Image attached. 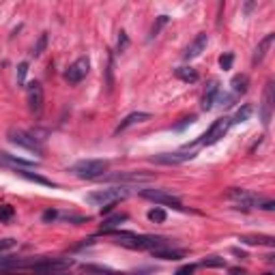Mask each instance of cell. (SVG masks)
Wrapping results in <instances>:
<instances>
[{
    "mask_svg": "<svg viewBox=\"0 0 275 275\" xmlns=\"http://www.w3.org/2000/svg\"><path fill=\"white\" fill-rule=\"evenodd\" d=\"M239 241L245 243V245H269V247H273L275 245V239L273 237H239Z\"/></svg>",
    "mask_w": 275,
    "mask_h": 275,
    "instance_id": "ffe728a7",
    "label": "cell"
},
{
    "mask_svg": "<svg viewBox=\"0 0 275 275\" xmlns=\"http://www.w3.org/2000/svg\"><path fill=\"white\" fill-rule=\"evenodd\" d=\"M230 275H245V271H241V269H232Z\"/></svg>",
    "mask_w": 275,
    "mask_h": 275,
    "instance_id": "ab89813d",
    "label": "cell"
},
{
    "mask_svg": "<svg viewBox=\"0 0 275 275\" xmlns=\"http://www.w3.org/2000/svg\"><path fill=\"white\" fill-rule=\"evenodd\" d=\"M215 103H219L221 108H228V105H232V95H226V92H221V91H219L217 101H215Z\"/></svg>",
    "mask_w": 275,
    "mask_h": 275,
    "instance_id": "1f68e13d",
    "label": "cell"
},
{
    "mask_svg": "<svg viewBox=\"0 0 275 275\" xmlns=\"http://www.w3.org/2000/svg\"><path fill=\"white\" fill-rule=\"evenodd\" d=\"M26 89H28V108H31V112L39 114L41 108H43V89H41L39 82H31Z\"/></svg>",
    "mask_w": 275,
    "mask_h": 275,
    "instance_id": "7c38bea8",
    "label": "cell"
},
{
    "mask_svg": "<svg viewBox=\"0 0 275 275\" xmlns=\"http://www.w3.org/2000/svg\"><path fill=\"white\" fill-rule=\"evenodd\" d=\"M15 174H17V177H22V179H26V181H31V183H39V185H45V187H56V183H52L50 179L41 177V174H37V172L24 170V168H20V170H15Z\"/></svg>",
    "mask_w": 275,
    "mask_h": 275,
    "instance_id": "e0dca14e",
    "label": "cell"
},
{
    "mask_svg": "<svg viewBox=\"0 0 275 275\" xmlns=\"http://www.w3.org/2000/svg\"><path fill=\"white\" fill-rule=\"evenodd\" d=\"M15 243H17L15 239H0V251H2V249H9V247H13Z\"/></svg>",
    "mask_w": 275,
    "mask_h": 275,
    "instance_id": "8d00e7d4",
    "label": "cell"
},
{
    "mask_svg": "<svg viewBox=\"0 0 275 275\" xmlns=\"http://www.w3.org/2000/svg\"><path fill=\"white\" fill-rule=\"evenodd\" d=\"M89 69H91V61L86 56H82L73 62V65H69V69L65 71V80L69 84H80V82L89 75Z\"/></svg>",
    "mask_w": 275,
    "mask_h": 275,
    "instance_id": "52a82bcc",
    "label": "cell"
},
{
    "mask_svg": "<svg viewBox=\"0 0 275 275\" xmlns=\"http://www.w3.org/2000/svg\"><path fill=\"white\" fill-rule=\"evenodd\" d=\"M258 209H265V211H273V209H275V202H273V200H260Z\"/></svg>",
    "mask_w": 275,
    "mask_h": 275,
    "instance_id": "74e56055",
    "label": "cell"
},
{
    "mask_svg": "<svg viewBox=\"0 0 275 275\" xmlns=\"http://www.w3.org/2000/svg\"><path fill=\"white\" fill-rule=\"evenodd\" d=\"M273 105H275L273 82H267V86H265V95H262V105H260V121H262V125H265V129H267L269 125H271Z\"/></svg>",
    "mask_w": 275,
    "mask_h": 275,
    "instance_id": "9c48e42d",
    "label": "cell"
},
{
    "mask_svg": "<svg viewBox=\"0 0 275 275\" xmlns=\"http://www.w3.org/2000/svg\"><path fill=\"white\" fill-rule=\"evenodd\" d=\"M153 179L155 174H149V172H112V174H103L101 177V181H105V183H121V185L149 183Z\"/></svg>",
    "mask_w": 275,
    "mask_h": 275,
    "instance_id": "277c9868",
    "label": "cell"
},
{
    "mask_svg": "<svg viewBox=\"0 0 275 275\" xmlns=\"http://www.w3.org/2000/svg\"><path fill=\"white\" fill-rule=\"evenodd\" d=\"M168 22H170V17H168V15H159V17H157V22L153 24V28H151V37H157V34L161 32V28L166 26Z\"/></svg>",
    "mask_w": 275,
    "mask_h": 275,
    "instance_id": "83f0119b",
    "label": "cell"
},
{
    "mask_svg": "<svg viewBox=\"0 0 275 275\" xmlns=\"http://www.w3.org/2000/svg\"><path fill=\"white\" fill-rule=\"evenodd\" d=\"M217 95H219V82L217 80H211L209 86H207V92H204V97H202V110H204V112H209V110L215 105V101H217Z\"/></svg>",
    "mask_w": 275,
    "mask_h": 275,
    "instance_id": "2e32d148",
    "label": "cell"
},
{
    "mask_svg": "<svg viewBox=\"0 0 275 275\" xmlns=\"http://www.w3.org/2000/svg\"><path fill=\"white\" fill-rule=\"evenodd\" d=\"M196 121V116H189V119H183V122H181V125H177V129L181 131V129H185L187 125H191V122Z\"/></svg>",
    "mask_w": 275,
    "mask_h": 275,
    "instance_id": "f35d334b",
    "label": "cell"
},
{
    "mask_svg": "<svg viewBox=\"0 0 275 275\" xmlns=\"http://www.w3.org/2000/svg\"><path fill=\"white\" fill-rule=\"evenodd\" d=\"M122 221H127V213H116L112 215V217H108L103 221V228H101V232H108V230H114L116 226H121Z\"/></svg>",
    "mask_w": 275,
    "mask_h": 275,
    "instance_id": "7402d4cb",
    "label": "cell"
},
{
    "mask_svg": "<svg viewBox=\"0 0 275 275\" xmlns=\"http://www.w3.org/2000/svg\"><path fill=\"white\" fill-rule=\"evenodd\" d=\"M194 153H161V155H153L151 161L153 163H159V166H177V163H185L189 159H194Z\"/></svg>",
    "mask_w": 275,
    "mask_h": 275,
    "instance_id": "30bf717a",
    "label": "cell"
},
{
    "mask_svg": "<svg viewBox=\"0 0 275 275\" xmlns=\"http://www.w3.org/2000/svg\"><path fill=\"white\" fill-rule=\"evenodd\" d=\"M273 41H275V32H269L265 39L260 41L258 45H256V50H254V56H251V65H258V62L265 61V56H267V52L269 48L273 45Z\"/></svg>",
    "mask_w": 275,
    "mask_h": 275,
    "instance_id": "9a60e30c",
    "label": "cell"
},
{
    "mask_svg": "<svg viewBox=\"0 0 275 275\" xmlns=\"http://www.w3.org/2000/svg\"><path fill=\"white\" fill-rule=\"evenodd\" d=\"M230 86H232V91H235V95H243V92H247L249 78L245 73L235 75V78H232V82H230Z\"/></svg>",
    "mask_w": 275,
    "mask_h": 275,
    "instance_id": "d6986e66",
    "label": "cell"
},
{
    "mask_svg": "<svg viewBox=\"0 0 275 275\" xmlns=\"http://www.w3.org/2000/svg\"><path fill=\"white\" fill-rule=\"evenodd\" d=\"M140 196L146 198V200H151V202H155V204L172 207L174 211H185V207L181 204L179 198H174L172 194H168V191H163V189H142L140 191Z\"/></svg>",
    "mask_w": 275,
    "mask_h": 275,
    "instance_id": "8992f818",
    "label": "cell"
},
{
    "mask_svg": "<svg viewBox=\"0 0 275 275\" xmlns=\"http://www.w3.org/2000/svg\"><path fill=\"white\" fill-rule=\"evenodd\" d=\"M56 217H58V213H56L54 209H48V211H43V215H41V219H43V221H54Z\"/></svg>",
    "mask_w": 275,
    "mask_h": 275,
    "instance_id": "836d02e7",
    "label": "cell"
},
{
    "mask_svg": "<svg viewBox=\"0 0 275 275\" xmlns=\"http://www.w3.org/2000/svg\"><path fill=\"white\" fill-rule=\"evenodd\" d=\"M151 254L155 256V258H159V260H181L183 258V251L181 249H168V247H159V249H153Z\"/></svg>",
    "mask_w": 275,
    "mask_h": 275,
    "instance_id": "ac0fdd59",
    "label": "cell"
},
{
    "mask_svg": "<svg viewBox=\"0 0 275 275\" xmlns=\"http://www.w3.org/2000/svg\"><path fill=\"white\" fill-rule=\"evenodd\" d=\"M0 168H13V170H20V168H37V163L31 161V159H22V157H15V155H9L4 151H0Z\"/></svg>",
    "mask_w": 275,
    "mask_h": 275,
    "instance_id": "4fadbf2b",
    "label": "cell"
},
{
    "mask_svg": "<svg viewBox=\"0 0 275 275\" xmlns=\"http://www.w3.org/2000/svg\"><path fill=\"white\" fill-rule=\"evenodd\" d=\"M265 275H273V273H265Z\"/></svg>",
    "mask_w": 275,
    "mask_h": 275,
    "instance_id": "60d3db41",
    "label": "cell"
},
{
    "mask_svg": "<svg viewBox=\"0 0 275 275\" xmlns=\"http://www.w3.org/2000/svg\"><path fill=\"white\" fill-rule=\"evenodd\" d=\"M207 43H209V34H207V32H200V34H198V37L185 48V52H183V61H194V58H198V56H200L202 52H204V48H207Z\"/></svg>",
    "mask_w": 275,
    "mask_h": 275,
    "instance_id": "8fae6325",
    "label": "cell"
},
{
    "mask_svg": "<svg viewBox=\"0 0 275 275\" xmlns=\"http://www.w3.org/2000/svg\"><path fill=\"white\" fill-rule=\"evenodd\" d=\"M84 271H89V273H99V275H127V273L112 271V269H108V267H99V265H84Z\"/></svg>",
    "mask_w": 275,
    "mask_h": 275,
    "instance_id": "cb8c5ba5",
    "label": "cell"
},
{
    "mask_svg": "<svg viewBox=\"0 0 275 275\" xmlns=\"http://www.w3.org/2000/svg\"><path fill=\"white\" fill-rule=\"evenodd\" d=\"M151 119H153V114H151V112H131L129 116H125V119L121 121V125L116 127V133H121V131L129 129V127H133V125H138V122L151 121Z\"/></svg>",
    "mask_w": 275,
    "mask_h": 275,
    "instance_id": "5bb4252c",
    "label": "cell"
},
{
    "mask_svg": "<svg viewBox=\"0 0 275 275\" xmlns=\"http://www.w3.org/2000/svg\"><path fill=\"white\" fill-rule=\"evenodd\" d=\"M26 71H28V62H22L20 67H17V84H24L26 82Z\"/></svg>",
    "mask_w": 275,
    "mask_h": 275,
    "instance_id": "4dcf8cb0",
    "label": "cell"
},
{
    "mask_svg": "<svg viewBox=\"0 0 275 275\" xmlns=\"http://www.w3.org/2000/svg\"><path fill=\"white\" fill-rule=\"evenodd\" d=\"M251 114H254V108H251L249 103H245L243 108H239V110H237L235 119H230V121H232V122H245V121H247Z\"/></svg>",
    "mask_w": 275,
    "mask_h": 275,
    "instance_id": "603a6c76",
    "label": "cell"
},
{
    "mask_svg": "<svg viewBox=\"0 0 275 275\" xmlns=\"http://www.w3.org/2000/svg\"><path fill=\"white\" fill-rule=\"evenodd\" d=\"M7 138L11 144L20 146V149H24V151H31L34 155H43V151H45V146L39 138H34L32 133H28L24 129H17V127H11L7 131Z\"/></svg>",
    "mask_w": 275,
    "mask_h": 275,
    "instance_id": "7a4b0ae2",
    "label": "cell"
},
{
    "mask_svg": "<svg viewBox=\"0 0 275 275\" xmlns=\"http://www.w3.org/2000/svg\"><path fill=\"white\" fill-rule=\"evenodd\" d=\"M110 163L105 159H82V161H75L69 172L75 174L78 179H84V181H95V179H101L105 170H108Z\"/></svg>",
    "mask_w": 275,
    "mask_h": 275,
    "instance_id": "6da1fadb",
    "label": "cell"
},
{
    "mask_svg": "<svg viewBox=\"0 0 275 275\" xmlns=\"http://www.w3.org/2000/svg\"><path fill=\"white\" fill-rule=\"evenodd\" d=\"M232 62H235V54H232V52H228V54H224V56L219 58V67L224 69V71L232 69Z\"/></svg>",
    "mask_w": 275,
    "mask_h": 275,
    "instance_id": "f546056e",
    "label": "cell"
},
{
    "mask_svg": "<svg viewBox=\"0 0 275 275\" xmlns=\"http://www.w3.org/2000/svg\"><path fill=\"white\" fill-rule=\"evenodd\" d=\"M129 196V189L125 187H110V189H97L86 196V202L92 207H105V204H116Z\"/></svg>",
    "mask_w": 275,
    "mask_h": 275,
    "instance_id": "3957f363",
    "label": "cell"
},
{
    "mask_svg": "<svg viewBox=\"0 0 275 275\" xmlns=\"http://www.w3.org/2000/svg\"><path fill=\"white\" fill-rule=\"evenodd\" d=\"M200 265L202 267H209V269H224L226 267V260L219 258V256H211V258H204Z\"/></svg>",
    "mask_w": 275,
    "mask_h": 275,
    "instance_id": "4316f807",
    "label": "cell"
},
{
    "mask_svg": "<svg viewBox=\"0 0 275 275\" xmlns=\"http://www.w3.org/2000/svg\"><path fill=\"white\" fill-rule=\"evenodd\" d=\"M112 69H114V58L110 56V58H108V91H112V86H114V80H112Z\"/></svg>",
    "mask_w": 275,
    "mask_h": 275,
    "instance_id": "d6a6232c",
    "label": "cell"
},
{
    "mask_svg": "<svg viewBox=\"0 0 275 275\" xmlns=\"http://www.w3.org/2000/svg\"><path fill=\"white\" fill-rule=\"evenodd\" d=\"M15 215V209L11 204H0V221H11Z\"/></svg>",
    "mask_w": 275,
    "mask_h": 275,
    "instance_id": "f1b7e54d",
    "label": "cell"
},
{
    "mask_svg": "<svg viewBox=\"0 0 275 275\" xmlns=\"http://www.w3.org/2000/svg\"><path fill=\"white\" fill-rule=\"evenodd\" d=\"M177 78L179 80H183V82H189V84H194V82H198V71L194 67H181V69H177Z\"/></svg>",
    "mask_w": 275,
    "mask_h": 275,
    "instance_id": "44dd1931",
    "label": "cell"
},
{
    "mask_svg": "<svg viewBox=\"0 0 275 275\" xmlns=\"http://www.w3.org/2000/svg\"><path fill=\"white\" fill-rule=\"evenodd\" d=\"M45 48H48V34H41V37H39V41H37V43H34V48H32V52H31V54L34 56V58H39L41 54H43V52H45Z\"/></svg>",
    "mask_w": 275,
    "mask_h": 275,
    "instance_id": "484cf974",
    "label": "cell"
},
{
    "mask_svg": "<svg viewBox=\"0 0 275 275\" xmlns=\"http://www.w3.org/2000/svg\"><path fill=\"white\" fill-rule=\"evenodd\" d=\"M230 125H232V121L228 119V116H224V119H217L213 122V125L207 129V133L198 140L202 146H211V144H215V142H219L221 138L228 133V129H230Z\"/></svg>",
    "mask_w": 275,
    "mask_h": 275,
    "instance_id": "5b68a950",
    "label": "cell"
},
{
    "mask_svg": "<svg viewBox=\"0 0 275 275\" xmlns=\"http://www.w3.org/2000/svg\"><path fill=\"white\" fill-rule=\"evenodd\" d=\"M194 271H196V265H185L179 269L177 275H194Z\"/></svg>",
    "mask_w": 275,
    "mask_h": 275,
    "instance_id": "d590c367",
    "label": "cell"
},
{
    "mask_svg": "<svg viewBox=\"0 0 275 275\" xmlns=\"http://www.w3.org/2000/svg\"><path fill=\"white\" fill-rule=\"evenodd\" d=\"M127 45H129V37H127L125 32H121V37H119V52H125Z\"/></svg>",
    "mask_w": 275,
    "mask_h": 275,
    "instance_id": "e575fe53",
    "label": "cell"
},
{
    "mask_svg": "<svg viewBox=\"0 0 275 275\" xmlns=\"http://www.w3.org/2000/svg\"><path fill=\"white\" fill-rule=\"evenodd\" d=\"M166 211H163L161 207H155V209H151L149 211V219L153 221V224H163V221H166Z\"/></svg>",
    "mask_w": 275,
    "mask_h": 275,
    "instance_id": "d4e9b609",
    "label": "cell"
},
{
    "mask_svg": "<svg viewBox=\"0 0 275 275\" xmlns=\"http://www.w3.org/2000/svg\"><path fill=\"white\" fill-rule=\"evenodd\" d=\"M228 198L235 200L239 209H254V207H258L262 200V196L254 194V191H247V189H230Z\"/></svg>",
    "mask_w": 275,
    "mask_h": 275,
    "instance_id": "ba28073f",
    "label": "cell"
}]
</instances>
